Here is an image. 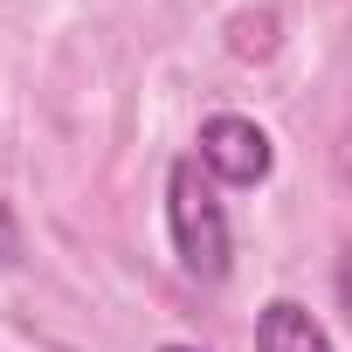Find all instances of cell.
<instances>
[{"label": "cell", "mask_w": 352, "mask_h": 352, "mask_svg": "<svg viewBox=\"0 0 352 352\" xmlns=\"http://www.w3.org/2000/svg\"><path fill=\"white\" fill-rule=\"evenodd\" d=\"M256 352H331V338L318 331V318L290 297H276L263 318H256Z\"/></svg>", "instance_id": "obj_3"}, {"label": "cell", "mask_w": 352, "mask_h": 352, "mask_svg": "<svg viewBox=\"0 0 352 352\" xmlns=\"http://www.w3.org/2000/svg\"><path fill=\"white\" fill-rule=\"evenodd\" d=\"M338 304L352 311V249H345V263H338Z\"/></svg>", "instance_id": "obj_6"}, {"label": "cell", "mask_w": 352, "mask_h": 352, "mask_svg": "<svg viewBox=\"0 0 352 352\" xmlns=\"http://www.w3.org/2000/svg\"><path fill=\"white\" fill-rule=\"evenodd\" d=\"M159 352H194V345H159Z\"/></svg>", "instance_id": "obj_7"}, {"label": "cell", "mask_w": 352, "mask_h": 352, "mask_svg": "<svg viewBox=\"0 0 352 352\" xmlns=\"http://www.w3.org/2000/svg\"><path fill=\"white\" fill-rule=\"evenodd\" d=\"M270 138H263V124H249V118H208L201 124V166L214 173V180H228V187H256V180H270Z\"/></svg>", "instance_id": "obj_2"}, {"label": "cell", "mask_w": 352, "mask_h": 352, "mask_svg": "<svg viewBox=\"0 0 352 352\" xmlns=\"http://www.w3.org/2000/svg\"><path fill=\"white\" fill-rule=\"evenodd\" d=\"M0 263H14V214L0 208Z\"/></svg>", "instance_id": "obj_5"}, {"label": "cell", "mask_w": 352, "mask_h": 352, "mask_svg": "<svg viewBox=\"0 0 352 352\" xmlns=\"http://www.w3.org/2000/svg\"><path fill=\"white\" fill-rule=\"evenodd\" d=\"M228 49L235 56H270L276 49V14L263 8V14H235L228 21Z\"/></svg>", "instance_id": "obj_4"}, {"label": "cell", "mask_w": 352, "mask_h": 352, "mask_svg": "<svg viewBox=\"0 0 352 352\" xmlns=\"http://www.w3.org/2000/svg\"><path fill=\"white\" fill-rule=\"evenodd\" d=\"M166 214H173V249H180L187 276L221 283V276H228V214H221L214 187L201 180V159H180V166H173Z\"/></svg>", "instance_id": "obj_1"}]
</instances>
